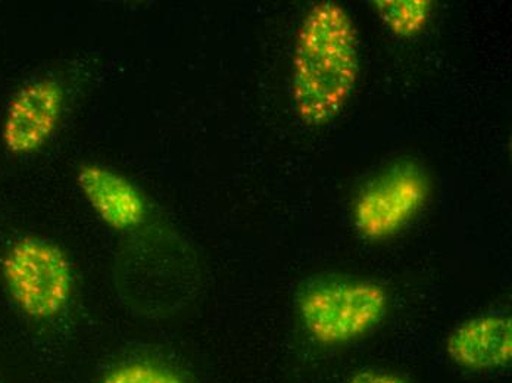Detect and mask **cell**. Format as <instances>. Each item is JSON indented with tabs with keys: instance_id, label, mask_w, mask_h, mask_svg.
<instances>
[{
	"instance_id": "cell-9",
	"label": "cell",
	"mask_w": 512,
	"mask_h": 383,
	"mask_svg": "<svg viewBox=\"0 0 512 383\" xmlns=\"http://www.w3.org/2000/svg\"><path fill=\"white\" fill-rule=\"evenodd\" d=\"M102 383H184L176 373L151 363H128L112 370Z\"/></svg>"
},
{
	"instance_id": "cell-1",
	"label": "cell",
	"mask_w": 512,
	"mask_h": 383,
	"mask_svg": "<svg viewBox=\"0 0 512 383\" xmlns=\"http://www.w3.org/2000/svg\"><path fill=\"white\" fill-rule=\"evenodd\" d=\"M359 76L358 31L349 12L332 0L315 3L296 34L292 99L308 127L332 123L345 110Z\"/></svg>"
},
{
	"instance_id": "cell-7",
	"label": "cell",
	"mask_w": 512,
	"mask_h": 383,
	"mask_svg": "<svg viewBox=\"0 0 512 383\" xmlns=\"http://www.w3.org/2000/svg\"><path fill=\"white\" fill-rule=\"evenodd\" d=\"M446 354L462 369L473 372L502 369L512 360V320L490 313L467 320L446 339Z\"/></svg>"
},
{
	"instance_id": "cell-8",
	"label": "cell",
	"mask_w": 512,
	"mask_h": 383,
	"mask_svg": "<svg viewBox=\"0 0 512 383\" xmlns=\"http://www.w3.org/2000/svg\"><path fill=\"white\" fill-rule=\"evenodd\" d=\"M371 5L390 33L402 39L423 33L435 8L432 0H376Z\"/></svg>"
},
{
	"instance_id": "cell-3",
	"label": "cell",
	"mask_w": 512,
	"mask_h": 383,
	"mask_svg": "<svg viewBox=\"0 0 512 383\" xmlns=\"http://www.w3.org/2000/svg\"><path fill=\"white\" fill-rule=\"evenodd\" d=\"M0 269L12 301L30 319H55L70 304L73 266L55 242L36 236L18 239L3 255Z\"/></svg>"
},
{
	"instance_id": "cell-5",
	"label": "cell",
	"mask_w": 512,
	"mask_h": 383,
	"mask_svg": "<svg viewBox=\"0 0 512 383\" xmlns=\"http://www.w3.org/2000/svg\"><path fill=\"white\" fill-rule=\"evenodd\" d=\"M64 104V87L51 77L21 87L3 118L2 140L6 151L18 157L40 151L55 135Z\"/></svg>"
},
{
	"instance_id": "cell-6",
	"label": "cell",
	"mask_w": 512,
	"mask_h": 383,
	"mask_svg": "<svg viewBox=\"0 0 512 383\" xmlns=\"http://www.w3.org/2000/svg\"><path fill=\"white\" fill-rule=\"evenodd\" d=\"M77 186L96 216L115 232H133L148 219V201L133 182L112 168L83 164Z\"/></svg>"
},
{
	"instance_id": "cell-2",
	"label": "cell",
	"mask_w": 512,
	"mask_h": 383,
	"mask_svg": "<svg viewBox=\"0 0 512 383\" xmlns=\"http://www.w3.org/2000/svg\"><path fill=\"white\" fill-rule=\"evenodd\" d=\"M298 308L311 338L333 347L355 341L380 325L389 295L373 280H318L302 292Z\"/></svg>"
},
{
	"instance_id": "cell-4",
	"label": "cell",
	"mask_w": 512,
	"mask_h": 383,
	"mask_svg": "<svg viewBox=\"0 0 512 383\" xmlns=\"http://www.w3.org/2000/svg\"><path fill=\"white\" fill-rule=\"evenodd\" d=\"M429 193V179L417 164L392 165L359 192L354 205L359 235L368 241L392 238L417 216Z\"/></svg>"
},
{
	"instance_id": "cell-10",
	"label": "cell",
	"mask_w": 512,
	"mask_h": 383,
	"mask_svg": "<svg viewBox=\"0 0 512 383\" xmlns=\"http://www.w3.org/2000/svg\"><path fill=\"white\" fill-rule=\"evenodd\" d=\"M348 383H408L395 373L380 372V370H359L349 378Z\"/></svg>"
}]
</instances>
